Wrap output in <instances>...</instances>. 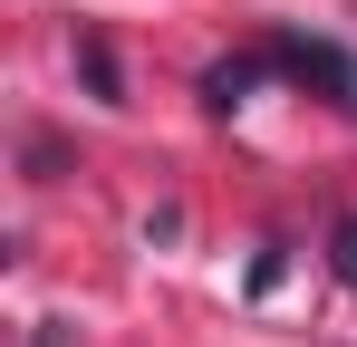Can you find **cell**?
<instances>
[{
    "mask_svg": "<svg viewBox=\"0 0 357 347\" xmlns=\"http://www.w3.org/2000/svg\"><path fill=\"white\" fill-rule=\"evenodd\" d=\"M261 77H280V68H271V49H251V58H213V68H203V107H213V116H232L241 97L261 87Z\"/></svg>",
    "mask_w": 357,
    "mask_h": 347,
    "instance_id": "7a4b0ae2",
    "label": "cell"
},
{
    "mask_svg": "<svg viewBox=\"0 0 357 347\" xmlns=\"http://www.w3.org/2000/svg\"><path fill=\"white\" fill-rule=\"evenodd\" d=\"M271 49V68L280 77H299V87H319L328 107H348L357 116V58L348 49H328V39H299V29H280V39H261Z\"/></svg>",
    "mask_w": 357,
    "mask_h": 347,
    "instance_id": "6da1fadb",
    "label": "cell"
},
{
    "mask_svg": "<svg viewBox=\"0 0 357 347\" xmlns=\"http://www.w3.org/2000/svg\"><path fill=\"white\" fill-rule=\"evenodd\" d=\"M77 68H87V87H97L107 107L126 97V77H116V58H107V39H77Z\"/></svg>",
    "mask_w": 357,
    "mask_h": 347,
    "instance_id": "3957f363",
    "label": "cell"
},
{
    "mask_svg": "<svg viewBox=\"0 0 357 347\" xmlns=\"http://www.w3.org/2000/svg\"><path fill=\"white\" fill-rule=\"evenodd\" d=\"M328 270H338V289H357V213L328 222Z\"/></svg>",
    "mask_w": 357,
    "mask_h": 347,
    "instance_id": "277c9868",
    "label": "cell"
},
{
    "mask_svg": "<svg viewBox=\"0 0 357 347\" xmlns=\"http://www.w3.org/2000/svg\"><path fill=\"white\" fill-rule=\"evenodd\" d=\"M39 347H77V328L68 318H39Z\"/></svg>",
    "mask_w": 357,
    "mask_h": 347,
    "instance_id": "5b68a950",
    "label": "cell"
}]
</instances>
